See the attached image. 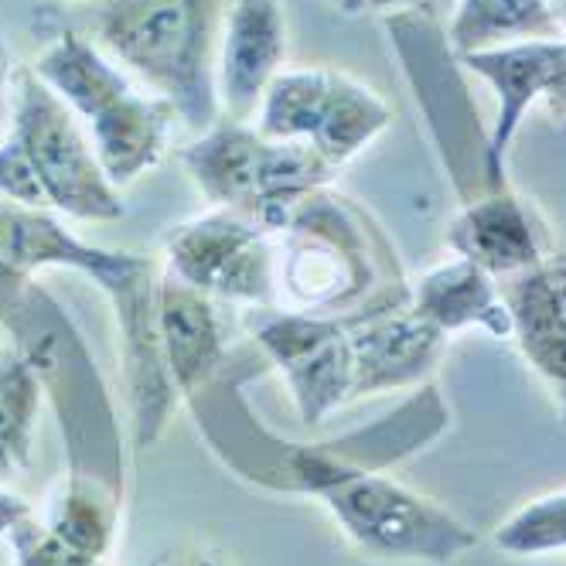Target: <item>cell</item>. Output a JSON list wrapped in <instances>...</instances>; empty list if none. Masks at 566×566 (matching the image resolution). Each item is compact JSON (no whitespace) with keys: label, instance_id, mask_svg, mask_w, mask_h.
<instances>
[{"label":"cell","instance_id":"obj_1","mask_svg":"<svg viewBox=\"0 0 566 566\" xmlns=\"http://www.w3.org/2000/svg\"><path fill=\"white\" fill-rule=\"evenodd\" d=\"M86 38L165 99L191 134L222 119L219 52L232 0H90Z\"/></svg>","mask_w":566,"mask_h":566},{"label":"cell","instance_id":"obj_15","mask_svg":"<svg viewBox=\"0 0 566 566\" xmlns=\"http://www.w3.org/2000/svg\"><path fill=\"white\" fill-rule=\"evenodd\" d=\"M443 242L454 256L478 263L495 280L515 276L546 256L533 216L525 212V206L509 188L484 191L464 201V209L451 219Z\"/></svg>","mask_w":566,"mask_h":566},{"label":"cell","instance_id":"obj_3","mask_svg":"<svg viewBox=\"0 0 566 566\" xmlns=\"http://www.w3.org/2000/svg\"><path fill=\"white\" fill-rule=\"evenodd\" d=\"M83 119L106 178L124 188L168 150L178 113L144 96L78 28H59L31 65Z\"/></svg>","mask_w":566,"mask_h":566},{"label":"cell","instance_id":"obj_9","mask_svg":"<svg viewBox=\"0 0 566 566\" xmlns=\"http://www.w3.org/2000/svg\"><path fill=\"white\" fill-rule=\"evenodd\" d=\"M345 321L352 345V402L427 386L448 352V335L413 311V294L348 311Z\"/></svg>","mask_w":566,"mask_h":566},{"label":"cell","instance_id":"obj_12","mask_svg":"<svg viewBox=\"0 0 566 566\" xmlns=\"http://www.w3.org/2000/svg\"><path fill=\"white\" fill-rule=\"evenodd\" d=\"M287 59V21L280 0H232L219 52L222 116L250 119Z\"/></svg>","mask_w":566,"mask_h":566},{"label":"cell","instance_id":"obj_23","mask_svg":"<svg viewBox=\"0 0 566 566\" xmlns=\"http://www.w3.org/2000/svg\"><path fill=\"white\" fill-rule=\"evenodd\" d=\"M31 512H34V505L24 495H18L11 489H0V536H8L14 525L21 518H28Z\"/></svg>","mask_w":566,"mask_h":566},{"label":"cell","instance_id":"obj_25","mask_svg":"<svg viewBox=\"0 0 566 566\" xmlns=\"http://www.w3.org/2000/svg\"><path fill=\"white\" fill-rule=\"evenodd\" d=\"M335 4H338L342 14H361L369 8V0H335Z\"/></svg>","mask_w":566,"mask_h":566},{"label":"cell","instance_id":"obj_4","mask_svg":"<svg viewBox=\"0 0 566 566\" xmlns=\"http://www.w3.org/2000/svg\"><path fill=\"white\" fill-rule=\"evenodd\" d=\"M178 160L212 209L235 212L280 235L317 188L338 175L304 144L270 140L242 119L222 116L206 134L181 147Z\"/></svg>","mask_w":566,"mask_h":566},{"label":"cell","instance_id":"obj_26","mask_svg":"<svg viewBox=\"0 0 566 566\" xmlns=\"http://www.w3.org/2000/svg\"><path fill=\"white\" fill-rule=\"evenodd\" d=\"M549 4H553V14L559 21V31L566 34V0H549Z\"/></svg>","mask_w":566,"mask_h":566},{"label":"cell","instance_id":"obj_17","mask_svg":"<svg viewBox=\"0 0 566 566\" xmlns=\"http://www.w3.org/2000/svg\"><path fill=\"white\" fill-rule=\"evenodd\" d=\"M559 21L549 0H461L448 45L454 55L495 49L530 38H559Z\"/></svg>","mask_w":566,"mask_h":566},{"label":"cell","instance_id":"obj_18","mask_svg":"<svg viewBox=\"0 0 566 566\" xmlns=\"http://www.w3.org/2000/svg\"><path fill=\"white\" fill-rule=\"evenodd\" d=\"M42 396V379L21 352L0 355V489L31 468Z\"/></svg>","mask_w":566,"mask_h":566},{"label":"cell","instance_id":"obj_10","mask_svg":"<svg viewBox=\"0 0 566 566\" xmlns=\"http://www.w3.org/2000/svg\"><path fill=\"white\" fill-rule=\"evenodd\" d=\"M147 256L127 250H103L69 232L45 209H24L0 201V270L34 280L42 270H75L106 294L127 280Z\"/></svg>","mask_w":566,"mask_h":566},{"label":"cell","instance_id":"obj_2","mask_svg":"<svg viewBox=\"0 0 566 566\" xmlns=\"http://www.w3.org/2000/svg\"><path fill=\"white\" fill-rule=\"evenodd\" d=\"M276 307L335 317L407 297L413 283L402 276L396 250L369 212L317 188L276 235Z\"/></svg>","mask_w":566,"mask_h":566},{"label":"cell","instance_id":"obj_13","mask_svg":"<svg viewBox=\"0 0 566 566\" xmlns=\"http://www.w3.org/2000/svg\"><path fill=\"white\" fill-rule=\"evenodd\" d=\"M512 314V342L530 369L549 386L566 417V253L499 280Z\"/></svg>","mask_w":566,"mask_h":566},{"label":"cell","instance_id":"obj_6","mask_svg":"<svg viewBox=\"0 0 566 566\" xmlns=\"http://www.w3.org/2000/svg\"><path fill=\"white\" fill-rule=\"evenodd\" d=\"M392 119L389 103L361 78L311 65L283 69L256 113V130L270 140L311 147L338 171L358 157Z\"/></svg>","mask_w":566,"mask_h":566},{"label":"cell","instance_id":"obj_11","mask_svg":"<svg viewBox=\"0 0 566 566\" xmlns=\"http://www.w3.org/2000/svg\"><path fill=\"white\" fill-rule=\"evenodd\" d=\"M559 38H530V42H509V45L458 55L499 96V116L489 127V137H484V188L489 191L509 188L505 185L509 144L518 134V124L533 109V103L546 96V86L556 69Z\"/></svg>","mask_w":566,"mask_h":566},{"label":"cell","instance_id":"obj_22","mask_svg":"<svg viewBox=\"0 0 566 566\" xmlns=\"http://www.w3.org/2000/svg\"><path fill=\"white\" fill-rule=\"evenodd\" d=\"M543 103H546L553 119H566V34L559 38L556 69H553V78H549V86H546Z\"/></svg>","mask_w":566,"mask_h":566},{"label":"cell","instance_id":"obj_16","mask_svg":"<svg viewBox=\"0 0 566 566\" xmlns=\"http://www.w3.org/2000/svg\"><path fill=\"white\" fill-rule=\"evenodd\" d=\"M413 311L448 338L471 328L489 338H512V314L499 280L461 256L427 270L413 283Z\"/></svg>","mask_w":566,"mask_h":566},{"label":"cell","instance_id":"obj_14","mask_svg":"<svg viewBox=\"0 0 566 566\" xmlns=\"http://www.w3.org/2000/svg\"><path fill=\"white\" fill-rule=\"evenodd\" d=\"M157 332L178 399L191 402L226 366L219 304L165 270L157 283Z\"/></svg>","mask_w":566,"mask_h":566},{"label":"cell","instance_id":"obj_5","mask_svg":"<svg viewBox=\"0 0 566 566\" xmlns=\"http://www.w3.org/2000/svg\"><path fill=\"white\" fill-rule=\"evenodd\" d=\"M8 137L21 147L45 209L78 222H116L127 216L124 195L106 178L78 116L31 65H18L14 72V119Z\"/></svg>","mask_w":566,"mask_h":566},{"label":"cell","instance_id":"obj_7","mask_svg":"<svg viewBox=\"0 0 566 566\" xmlns=\"http://www.w3.org/2000/svg\"><path fill=\"white\" fill-rule=\"evenodd\" d=\"M165 270L212 301L276 307V235L226 209H209L165 235Z\"/></svg>","mask_w":566,"mask_h":566},{"label":"cell","instance_id":"obj_24","mask_svg":"<svg viewBox=\"0 0 566 566\" xmlns=\"http://www.w3.org/2000/svg\"><path fill=\"white\" fill-rule=\"evenodd\" d=\"M440 4V0H369V8H379V11H427Z\"/></svg>","mask_w":566,"mask_h":566},{"label":"cell","instance_id":"obj_8","mask_svg":"<svg viewBox=\"0 0 566 566\" xmlns=\"http://www.w3.org/2000/svg\"><path fill=\"white\" fill-rule=\"evenodd\" d=\"M247 332L287 379L301 423L321 427L352 402V345L345 314L250 307Z\"/></svg>","mask_w":566,"mask_h":566},{"label":"cell","instance_id":"obj_20","mask_svg":"<svg viewBox=\"0 0 566 566\" xmlns=\"http://www.w3.org/2000/svg\"><path fill=\"white\" fill-rule=\"evenodd\" d=\"M150 566H239L232 553L212 543H181L175 549H165Z\"/></svg>","mask_w":566,"mask_h":566},{"label":"cell","instance_id":"obj_19","mask_svg":"<svg viewBox=\"0 0 566 566\" xmlns=\"http://www.w3.org/2000/svg\"><path fill=\"white\" fill-rule=\"evenodd\" d=\"M495 546L509 556H549L566 549V492H549L495 525Z\"/></svg>","mask_w":566,"mask_h":566},{"label":"cell","instance_id":"obj_21","mask_svg":"<svg viewBox=\"0 0 566 566\" xmlns=\"http://www.w3.org/2000/svg\"><path fill=\"white\" fill-rule=\"evenodd\" d=\"M14 72L18 65L11 62L8 49L0 45V144L11 134V119H14Z\"/></svg>","mask_w":566,"mask_h":566}]
</instances>
